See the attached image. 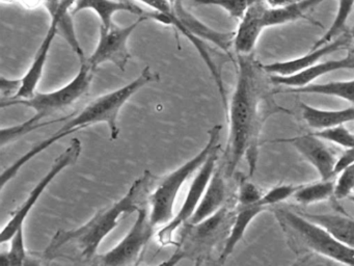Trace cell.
<instances>
[{"label":"cell","instance_id":"obj_1","mask_svg":"<svg viewBox=\"0 0 354 266\" xmlns=\"http://www.w3.org/2000/svg\"><path fill=\"white\" fill-rule=\"evenodd\" d=\"M237 81L227 108L225 174L233 176L243 158L250 163V175L256 166L258 141L263 123L271 112H286L273 102L263 66L252 54L237 55Z\"/></svg>","mask_w":354,"mask_h":266},{"label":"cell","instance_id":"obj_2","mask_svg":"<svg viewBox=\"0 0 354 266\" xmlns=\"http://www.w3.org/2000/svg\"><path fill=\"white\" fill-rule=\"evenodd\" d=\"M157 177L146 170L132 183L125 195L111 206L103 208L86 224L72 230H59L43 251L45 259H77L82 262L96 259L97 251L107 235L130 214L138 212L149 201Z\"/></svg>","mask_w":354,"mask_h":266},{"label":"cell","instance_id":"obj_3","mask_svg":"<svg viewBox=\"0 0 354 266\" xmlns=\"http://www.w3.org/2000/svg\"><path fill=\"white\" fill-rule=\"evenodd\" d=\"M159 80V74L153 72L150 66H147L140 73V76L136 77L133 81L93 100L92 102L84 106V109L80 110L73 116H66L63 126L57 132L53 133L50 137L37 143L28 153L18 158L12 166H10L5 172L1 174V190L5 188L6 184L9 183L16 175L18 174L22 166L30 161L32 158L48 149L50 145H55L57 141H61L67 135L77 132L82 129L92 125L105 123L111 131V139L117 141L120 134L118 118L122 107L129 101L132 96L136 95L140 89L146 87L149 83L156 82Z\"/></svg>","mask_w":354,"mask_h":266},{"label":"cell","instance_id":"obj_4","mask_svg":"<svg viewBox=\"0 0 354 266\" xmlns=\"http://www.w3.org/2000/svg\"><path fill=\"white\" fill-rule=\"evenodd\" d=\"M94 69L84 62H80V71L77 75L67 85L61 89H55L48 93H38L37 91L32 98L28 99L1 100V107L8 106L24 105L32 108L36 112L32 118L17 126L1 129V147L8 143H13L16 139L24 135L28 134L32 131L42 128L45 118L57 116L67 112L72 106L80 101L82 98L88 95L94 77Z\"/></svg>","mask_w":354,"mask_h":266},{"label":"cell","instance_id":"obj_5","mask_svg":"<svg viewBox=\"0 0 354 266\" xmlns=\"http://www.w3.org/2000/svg\"><path fill=\"white\" fill-rule=\"evenodd\" d=\"M223 127L215 125L208 131V141L206 145L192 159L182 164L177 170L171 172L159 183L158 186L152 191L149 203H150V220L156 226L167 224L174 218V207L176 200L181 190L184 183L188 180L194 172L200 170L203 164L208 159L213 151L219 145L221 131Z\"/></svg>","mask_w":354,"mask_h":266},{"label":"cell","instance_id":"obj_6","mask_svg":"<svg viewBox=\"0 0 354 266\" xmlns=\"http://www.w3.org/2000/svg\"><path fill=\"white\" fill-rule=\"evenodd\" d=\"M234 214L227 205L216 213L202 222H186L182 224L179 242H176L177 251L171 256L167 264H177L181 260H196L202 263L203 260L210 256L219 239L229 234L233 224Z\"/></svg>","mask_w":354,"mask_h":266},{"label":"cell","instance_id":"obj_7","mask_svg":"<svg viewBox=\"0 0 354 266\" xmlns=\"http://www.w3.org/2000/svg\"><path fill=\"white\" fill-rule=\"evenodd\" d=\"M283 224L295 233L304 245L318 255L345 265L354 266V249L339 242L326 229L302 213L279 209L275 211Z\"/></svg>","mask_w":354,"mask_h":266},{"label":"cell","instance_id":"obj_8","mask_svg":"<svg viewBox=\"0 0 354 266\" xmlns=\"http://www.w3.org/2000/svg\"><path fill=\"white\" fill-rule=\"evenodd\" d=\"M82 141L78 139H72L71 145L55 160L50 170H48L46 175L37 183L36 186L32 189L28 199L24 201L21 206L17 208L15 211L12 213L11 220L6 224L5 228L1 231L0 234V243L8 242L11 240L12 237L15 235V233L19 230L21 227H24V222L28 214L32 211L34 206L36 205L37 202L40 199L41 195H43L47 187L50 185V183L63 172L68 166L76 163L80 154H82Z\"/></svg>","mask_w":354,"mask_h":266},{"label":"cell","instance_id":"obj_9","mask_svg":"<svg viewBox=\"0 0 354 266\" xmlns=\"http://www.w3.org/2000/svg\"><path fill=\"white\" fill-rule=\"evenodd\" d=\"M136 222L125 237L107 253L98 255L93 263L101 265H133L140 259L150 239L154 235V224L146 206L136 212Z\"/></svg>","mask_w":354,"mask_h":266},{"label":"cell","instance_id":"obj_10","mask_svg":"<svg viewBox=\"0 0 354 266\" xmlns=\"http://www.w3.org/2000/svg\"><path fill=\"white\" fill-rule=\"evenodd\" d=\"M152 20L150 17H138V20L125 27H120L113 23L109 28L100 26V37L96 49L86 62L96 70L100 64L111 62L121 71L126 70L131 58L128 49V39L133 31L146 21Z\"/></svg>","mask_w":354,"mask_h":266},{"label":"cell","instance_id":"obj_11","mask_svg":"<svg viewBox=\"0 0 354 266\" xmlns=\"http://www.w3.org/2000/svg\"><path fill=\"white\" fill-rule=\"evenodd\" d=\"M219 150H221V147L217 148L211 153L208 159L203 164L202 168H200L198 174L196 175V178L194 179L192 184L190 185L189 190H188L185 202L182 205L181 209L174 216L171 222H167V226L163 227L159 231L158 241L160 245H175V243L173 242L174 233L182 224L188 222L190 218L194 215L201 200H202L203 195H204L205 191H206L207 186H208L209 182H210L211 177H212L213 172H214L215 168H216Z\"/></svg>","mask_w":354,"mask_h":266},{"label":"cell","instance_id":"obj_12","mask_svg":"<svg viewBox=\"0 0 354 266\" xmlns=\"http://www.w3.org/2000/svg\"><path fill=\"white\" fill-rule=\"evenodd\" d=\"M351 33L345 31L341 35L321 46L318 48H312L310 52L293 60H281V62H271L263 64V69L268 75H277V76H290L297 74L310 66H314L317 62H321L326 55L339 51L342 48L347 46L351 41Z\"/></svg>","mask_w":354,"mask_h":266},{"label":"cell","instance_id":"obj_13","mask_svg":"<svg viewBox=\"0 0 354 266\" xmlns=\"http://www.w3.org/2000/svg\"><path fill=\"white\" fill-rule=\"evenodd\" d=\"M84 10H91L96 12L97 16L100 19V26L105 28H109L113 24V16L120 12H130L138 17H150L152 20L157 22L171 25V20L165 15L155 10L148 12L132 2L122 1V0H77L72 10V14H76Z\"/></svg>","mask_w":354,"mask_h":266},{"label":"cell","instance_id":"obj_14","mask_svg":"<svg viewBox=\"0 0 354 266\" xmlns=\"http://www.w3.org/2000/svg\"><path fill=\"white\" fill-rule=\"evenodd\" d=\"M279 141L291 143L304 156V159L308 160L310 166L317 170L321 180H330L335 176L337 157L323 143L322 139L310 133L291 139H281Z\"/></svg>","mask_w":354,"mask_h":266},{"label":"cell","instance_id":"obj_15","mask_svg":"<svg viewBox=\"0 0 354 266\" xmlns=\"http://www.w3.org/2000/svg\"><path fill=\"white\" fill-rule=\"evenodd\" d=\"M341 70H354V54L349 52L346 57L317 62L314 66L290 76L269 75V77L271 82L274 85H283L288 89H296L314 83L315 80L323 75Z\"/></svg>","mask_w":354,"mask_h":266},{"label":"cell","instance_id":"obj_16","mask_svg":"<svg viewBox=\"0 0 354 266\" xmlns=\"http://www.w3.org/2000/svg\"><path fill=\"white\" fill-rule=\"evenodd\" d=\"M326 0H297L283 8H269L264 0L254 4L258 15L259 23L263 30L268 27L279 26L306 18V12Z\"/></svg>","mask_w":354,"mask_h":266},{"label":"cell","instance_id":"obj_17","mask_svg":"<svg viewBox=\"0 0 354 266\" xmlns=\"http://www.w3.org/2000/svg\"><path fill=\"white\" fill-rule=\"evenodd\" d=\"M57 33H59V29H57V23L51 20L48 31H47L44 39L41 43L38 51L36 52L34 62L30 64L28 72L21 78V85H20L19 91L11 99L6 100L28 99L37 93V87H38L39 83L42 79L51 45H53Z\"/></svg>","mask_w":354,"mask_h":266},{"label":"cell","instance_id":"obj_18","mask_svg":"<svg viewBox=\"0 0 354 266\" xmlns=\"http://www.w3.org/2000/svg\"><path fill=\"white\" fill-rule=\"evenodd\" d=\"M227 195L225 175L221 168H215L196 212L188 222L196 224L216 213L225 205Z\"/></svg>","mask_w":354,"mask_h":266},{"label":"cell","instance_id":"obj_19","mask_svg":"<svg viewBox=\"0 0 354 266\" xmlns=\"http://www.w3.org/2000/svg\"><path fill=\"white\" fill-rule=\"evenodd\" d=\"M264 206L260 204H252V205H239L236 206L235 214H234L233 224H232L231 230L225 241L223 251H221L219 260L221 262H225L233 253L238 243L242 240L252 220L266 210Z\"/></svg>","mask_w":354,"mask_h":266},{"label":"cell","instance_id":"obj_20","mask_svg":"<svg viewBox=\"0 0 354 266\" xmlns=\"http://www.w3.org/2000/svg\"><path fill=\"white\" fill-rule=\"evenodd\" d=\"M302 118L315 130L333 128L354 121V106L345 109L326 110L301 103Z\"/></svg>","mask_w":354,"mask_h":266},{"label":"cell","instance_id":"obj_21","mask_svg":"<svg viewBox=\"0 0 354 266\" xmlns=\"http://www.w3.org/2000/svg\"><path fill=\"white\" fill-rule=\"evenodd\" d=\"M77 0H59L55 10L50 12L51 20L55 21L59 29V35H61L64 39L69 44L74 53L78 56L80 62L86 60L84 56V50L78 42L76 37L75 28H74L73 20L71 15L74 6Z\"/></svg>","mask_w":354,"mask_h":266},{"label":"cell","instance_id":"obj_22","mask_svg":"<svg viewBox=\"0 0 354 266\" xmlns=\"http://www.w3.org/2000/svg\"><path fill=\"white\" fill-rule=\"evenodd\" d=\"M302 214L326 229L339 242L354 249V220L337 214Z\"/></svg>","mask_w":354,"mask_h":266},{"label":"cell","instance_id":"obj_23","mask_svg":"<svg viewBox=\"0 0 354 266\" xmlns=\"http://www.w3.org/2000/svg\"><path fill=\"white\" fill-rule=\"evenodd\" d=\"M285 93L329 96L354 104V79L326 83H310L306 87L286 89Z\"/></svg>","mask_w":354,"mask_h":266},{"label":"cell","instance_id":"obj_24","mask_svg":"<svg viewBox=\"0 0 354 266\" xmlns=\"http://www.w3.org/2000/svg\"><path fill=\"white\" fill-rule=\"evenodd\" d=\"M335 182L333 180H320L312 184L300 185L294 193L293 199L301 205H312L326 201L335 195Z\"/></svg>","mask_w":354,"mask_h":266},{"label":"cell","instance_id":"obj_25","mask_svg":"<svg viewBox=\"0 0 354 266\" xmlns=\"http://www.w3.org/2000/svg\"><path fill=\"white\" fill-rule=\"evenodd\" d=\"M354 8V0H339V6H337V12L335 14V19L331 23L330 27L327 29L326 33L321 37L312 48H318L329 42L337 39L339 35L344 33L347 24L348 19L351 15L352 10Z\"/></svg>","mask_w":354,"mask_h":266},{"label":"cell","instance_id":"obj_26","mask_svg":"<svg viewBox=\"0 0 354 266\" xmlns=\"http://www.w3.org/2000/svg\"><path fill=\"white\" fill-rule=\"evenodd\" d=\"M10 241H11V247L9 251L0 253V265H26L28 263V257L26 255L24 227L15 233Z\"/></svg>","mask_w":354,"mask_h":266},{"label":"cell","instance_id":"obj_27","mask_svg":"<svg viewBox=\"0 0 354 266\" xmlns=\"http://www.w3.org/2000/svg\"><path fill=\"white\" fill-rule=\"evenodd\" d=\"M312 134L322 141H330V143H335L345 149L354 147V134L350 132L344 125L333 127V128L323 129V130H317Z\"/></svg>","mask_w":354,"mask_h":266},{"label":"cell","instance_id":"obj_28","mask_svg":"<svg viewBox=\"0 0 354 266\" xmlns=\"http://www.w3.org/2000/svg\"><path fill=\"white\" fill-rule=\"evenodd\" d=\"M200 6H214L223 8L230 16L241 19L252 3L250 0H192Z\"/></svg>","mask_w":354,"mask_h":266},{"label":"cell","instance_id":"obj_29","mask_svg":"<svg viewBox=\"0 0 354 266\" xmlns=\"http://www.w3.org/2000/svg\"><path fill=\"white\" fill-rule=\"evenodd\" d=\"M300 185H277V186L272 187V188L269 189L267 193H265L264 195H263L262 199L259 202V204L264 206L265 208L277 205V204L281 203V202L293 197L294 193L297 191Z\"/></svg>","mask_w":354,"mask_h":266},{"label":"cell","instance_id":"obj_30","mask_svg":"<svg viewBox=\"0 0 354 266\" xmlns=\"http://www.w3.org/2000/svg\"><path fill=\"white\" fill-rule=\"evenodd\" d=\"M354 191V163L342 170L335 185V197L342 200L350 197Z\"/></svg>","mask_w":354,"mask_h":266},{"label":"cell","instance_id":"obj_31","mask_svg":"<svg viewBox=\"0 0 354 266\" xmlns=\"http://www.w3.org/2000/svg\"><path fill=\"white\" fill-rule=\"evenodd\" d=\"M263 195L264 193L257 185L244 179L240 182L239 188H238L237 204L239 205L258 204L262 199Z\"/></svg>","mask_w":354,"mask_h":266},{"label":"cell","instance_id":"obj_32","mask_svg":"<svg viewBox=\"0 0 354 266\" xmlns=\"http://www.w3.org/2000/svg\"><path fill=\"white\" fill-rule=\"evenodd\" d=\"M146 4L149 8H152L155 12H160L165 15L171 20V25H175L177 18H176L175 12H174L173 6L169 3V0H138Z\"/></svg>","mask_w":354,"mask_h":266},{"label":"cell","instance_id":"obj_33","mask_svg":"<svg viewBox=\"0 0 354 266\" xmlns=\"http://www.w3.org/2000/svg\"><path fill=\"white\" fill-rule=\"evenodd\" d=\"M20 85H21V79H9L5 76L0 78V89H1V95L3 100L11 99L19 91Z\"/></svg>","mask_w":354,"mask_h":266},{"label":"cell","instance_id":"obj_34","mask_svg":"<svg viewBox=\"0 0 354 266\" xmlns=\"http://www.w3.org/2000/svg\"><path fill=\"white\" fill-rule=\"evenodd\" d=\"M354 163V147L347 148L339 157L337 158L335 166V176L339 175L342 170Z\"/></svg>","mask_w":354,"mask_h":266},{"label":"cell","instance_id":"obj_35","mask_svg":"<svg viewBox=\"0 0 354 266\" xmlns=\"http://www.w3.org/2000/svg\"><path fill=\"white\" fill-rule=\"evenodd\" d=\"M264 1L269 8H283V6L294 3L297 0H264Z\"/></svg>","mask_w":354,"mask_h":266},{"label":"cell","instance_id":"obj_36","mask_svg":"<svg viewBox=\"0 0 354 266\" xmlns=\"http://www.w3.org/2000/svg\"><path fill=\"white\" fill-rule=\"evenodd\" d=\"M263 0H250V3H252V6H254V4L259 3V2H262Z\"/></svg>","mask_w":354,"mask_h":266},{"label":"cell","instance_id":"obj_37","mask_svg":"<svg viewBox=\"0 0 354 266\" xmlns=\"http://www.w3.org/2000/svg\"><path fill=\"white\" fill-rule=\"evenodd\" d=\"M169 3H171V6H173V8H174V6H175L176 2H177L178 0H169Z\"/></svg>","mask_w":354,"mask_h":266},{"label":"cell","instance_id":"obj_38","mask_svg":"<svg viewBox=\"0 0 354 266\" xmlns=\"http://www.w3.org/2000/svg\"><path fill=\"white\" fill-rule=\"evenodd\" d=\"M353 193H354V191H353ZM348 199H350V201L353 202V203H354V195H350V197H348Z\"/></svg>","mask_w":354,"mask_h":266},{"label":"cell","instance_id":"obj_39","mask_svg":"<svg viewBox=\"0 0 354 266\" xmlns=\"http://www.w3.org/2000/svg\"><path fill=\"white\" fill-rule=\"evenodd\" d=\"M350 53L354 54V46L353 48H352L351 51H350Z\"/></svg>","mask_w":354,"mask_h":266},{"label":"cell","instance_id":"obj_40","mask_svg":"<svg viewBox=\"0 0 354 266\" xmlns=\"http://www.w3.org/2000/svg\"><path fill=\"white\" fill-rule=\"evenodd\" d=\"M353 31H354V27H353Z\"/></svg>","mask_w":354,"mask_h":266}]
</instances>
